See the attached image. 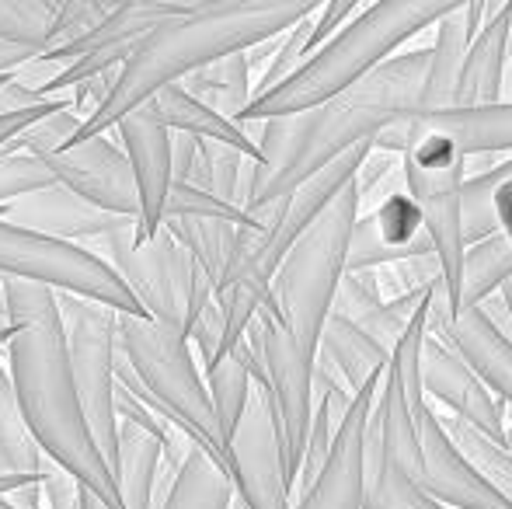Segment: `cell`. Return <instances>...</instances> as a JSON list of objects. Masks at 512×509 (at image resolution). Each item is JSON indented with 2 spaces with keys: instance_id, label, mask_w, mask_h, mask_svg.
<instances>
[{
  "instance_id": "obj_9",
  "label": "cell",
  "mask_w": 512,
  "mask_h": 509,
  "mask_svg": "<svg viewBox=\"0 0 512 509\" xmlns=\"http://www.w3.org/2000/svg\"><path fill=\"white\" fill-rule=\"evenodd\" d=\"M0 279L42 286L56 297L91 300L115 314H143L119 272L91 248L25 231L7 220H0Z\"/></svg>"
},
{
  "instance_id": "obj_43",
  "label": "cell",
  "mask_w": 512,
  "mask_h": 509,
  "mask_svg": "<svg viewBox=\"0 0 512 509\" xmlns=\"http://www.w3.org/2000/svg\"><path fill=\"white\" fill-rule=\"evenodd\" d=\"M63 102H70V98H60V102H46V105H39V109L18 112V116H0V147H4V143H11L14 136L21 133V129H28L32 123H39L42 116H49V112H56Z\"/></svg>"
},
{
  "instance_id": "obj_16",
  "label": "cell",
  "mask_w": 512,
  "mask_h": 509,
  "mask_svg": "<svg viewBox=\"0 0 512 509\" xmlns=\"http://www.w3.org/2000/svg\"><path fill=\"white\" fill-rule=\"evenodd\" d=\"M384 384V377L363 384L352 394L335 436H331L328 457L321 464V475L300 499H310L317 509H363L366 496V422H370L373 401Z\"/></svg>"
},
{
  "instance_id": "obj_48",
  "label": "cell",
  "mask_w": 512,
  "mask_h": 509,
  "mask_svg": "<svg viewBox=\"0 0 512 509\" xmlns=\"http://www.w3.org/2000/svg\"><path fill=\"white\" fill-rule=\"evenodd\" d=\"M77 509H108V506L98 496H91L88 489H81V503H77Z\"/></svg>"
},
{
  "instance_id": "obj_18",
  "label": "cell",
  "mask_w": 512,
  "mask_h": 509,
  "mask_svg": "<svg viewBox=\"0 0 512 509\" xmlns=\"http://www.w3.org/2000/svg\"><path fill=\"white\" fill-rule=\"evenodd\" d=\"M411 258H436L422 231L418 206L405 192H391L370 213H359L345 248V272H377Z\"/></svg>"
},
{
  "instance_id": "obj_49",
  "label": "cell",
  "mask_w": 512,
  "mask_h": 509,
  "mask_svg": "<svg viewBox=\"0 0 512 509\" xmlns=\"http://www.w3.org/2000/svg\"><path fill=\"white\" fill-rule=\"evenodd\" d=\"M0 332H11V318H7V293H4V283H0Z\"/></svg>"
},
{
  "instance_id": "obj_58",
  "label": "cell",
  "mask_w": 512,
  "mask_h": 509,
  "mask_svg": "<svg viewBox=\"0 0 512 509\" xmlns=\"http://www.w3.org/2000/svg\"><path fill=\"white\" fill-rule=\"evenodd\" d=\"M0 283H4V279H0Z\"/></svg>"
},
{
  "instance_id": "obj_34",
  "label": "cell",
  "mask_w": 512,
  "mask_h": 509,
  "mask_svg": "<svg viewBox=\"0 0 512 509\" xmlns=\"http://www.w3.org/2000/svg\"><path fill=\"white\" fill-rule=\"evenodd\" d=\"M81 123H84V119L70 109V102H63L56 112L42 116L39 123L21 129L11 143H4V147H0V154H28V157H39V161H42V157H53V154H60L63 147H70V140L77 136Z\"/></svg>"
},
{
  "instance_id": "obj_47",
  "label": "cell",
  "mask_w": 512,
  "mask_h": 509,
  "mask_svg": "<svg viewBox=\"0 0 512 509\" xmlns=\"http://www.w3.org/2000/svg\"><path fill=\"white\" fill-rule=\"evenodd\" d=\"M28 482H39V478H25V475H0V499L11 496L14 489H21V485Z\"/></svg>"
},
{
  "instance_id": "obj_27",
  "label": "cell",
  "mask_w": 512,
  "mask_h": 509,
  "mask_svg": "<svg viewBox=\"0 0 512 509\" xmlns=\"http://www.w3.org/2000/svg\"><path fill=\"white\" fill-rule=\"evenodd\" d=\"M182 91L196 98L199 105H206L209 112H216V116L237 123V119L244 116V109L251 105L248 56L230 53V56H223V60L206 63L203 70H196V74L185 77Z\"/></svg>"
},
{
  "instance_id": "obj_4",
  "label": "cell",
  "mask_w": 512,
  "mask_h": 509,
  "mask_svg": "<svg viewBox=\"0 0 512 509\" xmlns=\"http://www.w3.org/2000/svg\"><path fill=\"white\" fill-rule=\"evenodd\" d=\"M450 4H418V0H398V4H370L345 21L324 46L265 95H255L237 126L269 123V119L304 116L317 105L331 102L345 88L359 84L366 74L391 60L394 49H401L418 32L436 25Z\"/></svg>"
},
{
  "instance_id": "obj_21",
  "label": "cell",
  "mask_w": 512,
  "mask_h": 509,
  "mask_svg": "<svg viewBox=\"0 0 512 509\" xmlns=\"http://www.w3.org/2000/svg\"><path fill=\"white\" fill-rule=\"evenodd\" d=\"M415 126L439 133L471 161L488 154H512V105H474V109H446L432 116H405Z\"/></svg>"
},
{
  "instance_id": "obj_56",
  "label": "cell",
  "mask_w": 512,
  "mask_h": 509,
  "mask_svg": "<svg viewBox=\"0 0 512 509\" xmlns=\"http://www.w3.org/2000/svg\"><path fill=\"white\" fill-rule=\"evenodd\" d=\"M4 213H7V210H0V220H4Z\"/></svg>"
},
{
  "instance_id": "obj_13",
  "label": "cell",
  "mask_w": 512,
  "mask_h": 509,
  "mask_svg": "<svg viewBox=\"0 0 512 509\" xmlns=\"http://www.w3.org/2000/svg\"><path fill=\"white\" fill-rule=\"evenodd\" d=\"M418 381H422L425 401L443 405L446 415L460 419L474 433L506 450V405L478 381V374L453 349H446L429 335L418 353Z\"/></svg>"
},
{
  "instance_id": "obj_51",
  "label": "cell",
  "mask_w": 512,
  "mask_h": 509,
  "mask_svg": "<svg viewBox=\"0 0 512 509\" xmlns=\"http://www.w3.org/2000/svg\"><path fill=\"white\" fill-rule=\"evenodd\" d=\"M506 454H512V419H506Z\"/></svg>"
},
{
  "instance_id": "obj_32",
  "label": "cell",
  "mask_w": 512,
  "mask_h": 509,
  "mask_svg": "<svg viewBox=\"0 0 512 509\" xmlns=\"http://www.w3.org/2000/svg\"><path fill=\"white\" fill-rule=\"evenodd\" d=\"M42 468H46V457L28 436L18 398H14L11 374L0 360V475L42 478Z\"/></svg>"
},
{
  "instance_id": "obj_53",
  "label": "cell",
  "mask_w": 512,
  "mask_h": 509,
  "mask_svg": "<svg viewBox=\"0 0 512 509\" xmlns=\"http://www.w3.org/2000/svg\"><path fill=\"white\" fill-rule=\"evenodd\" d=\"M7 335L11 332H0V353H4V346H7Z\"/></svg>"
},
{
  "instance_id": "obj_33",
  "label": "cell",
  "mask_w": 512,
  "mask_h": 509,
  "mask_svg": "<svg viewBox=\"0 0 512 509\" xmlns=\"http://www.w3.org/2000/svg\"><path fill=\"white\" fill-rule=\"evenodd\" d=\"M436 419H439V426L446 429V436L453 440V447H457L460 454H464L467 461H471L474 468H478L481 475H485L488 482H492L495 489L512 503V454H506L502 447H495V443L485 440L481 433H474V429L464 426L460 419L439 412V408H436Z\"/></svg>"
},
{
  "instance_id": "obj_36",
  "label": "cell",
  "mask_w": 512,
  "mask_h": 509,
  "mask_svg": "<svg viewBox=\"0 0 512 509\" xmlns=\"http://www.w3.org/2000/svg\"><path fill=\"white\" fill-rule=\"evenodd\" d=\"M317 7H321V4H317ZM314 14H307L304 21H297L290 32L276 39V49H272L269 63H265V70L258 74V81L251 84V98L265 95V91H272L276 84H283L286 77H290L310 53H314V46H310V39H314Z\"/></svg>"
},
{
  "instance_id": "obj_12",
  "label": "cell",
  "mask_w": 512,
  "mask_h": 509,
  "mask_svg": "<svg viewBox=\"0 0 512 509\" xmlns=\"http://www.w3.org/2000/svg\"><path fill=\"white\" fill-rule=\"evenodd\" d=\"M42 164L49 168V175L56 178L60 189L74 192L77 199H84V203L108 213V217L133 220L136 224L140 199H136L133 171H129L126 154H122L112 133L84 143H70L60 154L42 157Z\"/></svg>"
},
{
  "instance_id": "obj_28",
  "label": "cell",
  "mask_w": 512,
  "mask_h": 509,
  "mask_svg": "<svg viewBox=\"0 0 512 509\" xmlns=\"http://www.w3.org/2000/svg\"><path fill=\"white\" fill-rule=\"evenodd\" d=\"M255 168L258 161L237 154V150L220 147V143H199L196 164H192V175L185 185H196V189L244 213L251 203V189H255Z\"/></svg>"
},
{
  "instance_id": "obj_14",
  "label": "cell",
  "mask_w": 512,
  "mask_h": 509,
  "mask_svg": "<svg viewBox=\"0 0 512 509\" xmlns=\"http://www.w3.org/2000/svg\"><path fill=\"white\" fill-rule=\"evenodd\" d=\"M418 450H422V492L446 509H512V503L453 447L436 419V405L425 401L415 415Z\"/></svg>"
},
{
  "instance_id": "obj_29",
  "label": "cell",
  "mask_w": 512,
  "mask_h": 509,
  "mask_svg": "<svg viewBox=\"0 0 512 509\" xmlns=\"http://www.w3.org/2000/svg\"><path fill=\"white\" fill-rule=\"evenodd\" d=\"M512 279V245L502 234L485 238L464 252V269H460V290L453 304V318L467 311H478L485 300H492Z\"/></svg>"
},
{
  "instance_id": "obj_50",
  "label": "cell",
  "mask_w": 512,
  "mask_h": 509,
  "mask_svg": "<svg viewBox=\"0 0 512 509\" xmlns=\"http://www.w3.org/2000/svg\"><path fill=\"white\" fill-rule=\"evenodd\" d=\"M499 297H502V304H506V314H509V325H512V279L506 286L499 290Z\"/></svg>"
},
{
  "instance_id": "obj_42",
  "label": "cell",
  "mask_w": 512,
  "mask_h": 509,
  "mask_svg": "<svg viewBox=\"0 0 512 509\" xmlns=\"http://www.w3.org/2000/svg\"><path fill=\"white\" fill-rule=\"evenodd\" d=\"M196 150H199V140L182 136V133H171V182L175 185L189 182L192 164H196Z\"/></svg>"
},
{
  "instance_id": "obj_46",
  "label": "cell",
  "mask_w": 512,
  "mask_h": 509,
  "mask_svg": "<svg viewBox=\"0 0 512 509\" xmlns=\"http://www.w3.org/2000/svg\"><path fill=\"white\" fill-rule=\"evenodd\" d=\"M4 499H7V506H11V509H46V503H42L39 482L21 485V489H14L11 496H4Z\"/></svg>"
},
{
  "instance_id": "obj_57",
  "label": "cell",
  "mask_w": 512,
  "mask_h": 509,
  "mask_svg": "<svg viewBox=\"0 0 512 509\" xmlns=\"http://www.w3.org/2000/svg\"><path fill=\"white\" fill-rule=\"evenodd\" d=\"M4 81H7V77H0V84H4Z\"/></svg>"
},
{
  "instance_id": "obj_6",
  "label": "cell",
  "mask_w": 512,
  "mask_h": 509,
  "mask_svg": "<svg viewBox=\"0 0 512 509\" xmlns=\"http://www.w3.org/2000/svg\"><path fill=\"white\" fill-rule=\"evenodd\" d=\"M373 150L401 157V178H405V196L418 206L422 231L432 245L443 276L446 307L457 304L460 269H464V182H467V157L453 147L446 136L429 133L411 119H398L373 136Z\"/></svg>"
},
{
  "instance_id": "obj_44",
  "label": "cell",
  "mask_w": 512,
  "mask_h": 509,
  "mask_svg": "<svg viewBox=\"0 0 512 509\" xmlns=\"http://www.w3.org/2000/svg\"><path fill=\"white\" fill-rule=\"evenodd\" d=\"M492 217H495V231L512 245V178L502 182L492 196Z\"/></svg>"
},
{
  "instance_id": "obj_54",
  "label": "cell",
  "mask_w": 512,
  "mask_h": 509,
  "mask_svg": "<svg viewBox=\"0 0 512 509\" xmlns=\"http://www.w3.org/2000/svg\"><path fill=\"white\" fill-rule=\"evenodd\" d=\"M0 509H11V506H7V499H0Z\"/></svg>"
},
{
  "instance_id": "obj_45",
  "label": "cell",
  "mask_w": 512,
  "mask_h": 509,
  "mask_svg": "<svg viewBox=\"0 0 512 509\" xmlns=\"http://www.w3.org/2000/svg\"><path fill=\"white\" fill-rule=\"evenodd\" d=\"M35 56H39V49H32V46H11V42H0V77H11V74H18V70H25Z\"/></svg>"
},
{
  "instance_id": "obj_52",
  "label": "cell",
  "mask_w": 512,
  "mask_h": 509,
  "mask_svg": "<svg viewBox=\"0 0 512 509\" xmlns=\"http://www.w3.org/2000/svg\"><path fill=\"white\" fill-rule=\"evenodd\" d=\"M293 509H317V506L310 503V499H297V506H293Z\"/></svg>"
},
{
  "instance_id": "obj_17",
  "label": "cell",
  "mask_w": 512,
  "mask_h": 509,
  "mask_svg": "<svg viewBox=\"0 0 512 509\" xmlns=\"http://www.w3.org/2000/svg\"><path fill=\"white\" fill-rule=\"evenodd\" d=\"M112 136H119L115 143L126 154L136 199H140V217L133 224V234L136 241H147L164 224V199L171 189V133L157 123L150 105H140L115 123Z\"/></svg>"
},
{
  "instance_id": "obj_25",
  "label": "cell",
  "mask_w": 512,
  "mask_h": 509,
  "mask_svg": "<svg viewBox=\"0 0 512 509\" xmlns=\"http://www.w3.org/2000/svg\"><path fill=\"white\" fill-rule=\"evenodd\" d=\"M157 489H161L157 509H230V503H234L230 478L199 447H192L185 454L182 468L175 475L168 468H161Z\"/></svg>"
},
{
  "instance_id": "obj_24",
  "label": "cell",
  "mask_w": 512,
  "mask_h": 509,
  "mask_svg": "<svg viewBox=\"0 0 512 509\" xmlns=\"http://www.w3.org/2000/svg\"><path fill=\"white\" fill-rule=\"evenodd\" d=\"M317 356H324V360L331 363V370L342 377L352 394L363 384L384 377L387 363H391V353H387L380 342H373L363 328L338 318V314H328V321H324Z\"/></svg>"
},
{
  "instance_id": "obj_19",
  "label": "cell",
  "mask_w": 512,
  "mask_h": 509,
  "mask_svg": "<svg viewBox=\"0 0 512 509\" xmlns=\"http://www.w3.org/2000/svg\"><path fill=\"white\" fill-rule=\"evenodd\" d=\"M502 11V4H488V0H474V4H450V11L436 21V42L429 46V67H425L422 98H418L415 116H432V112L453 109V95H457L460 67L471 39L485 21H492Z\"/></svg>"
},
{
  "instance_id": "obj_10",
  "label": "cell",
  "mask_w": 512,
  "mask_h": 509,
  "mask_svg": "<svg viewBox=\"0 0 512 509\" xmlns=\"http://www.w3.org/2000/svg\"><path fill=\"white\" fill-rule=\"evenodd\" d=\"M74 391L84 422L115 475L119 422H115V311L77 297H56Z\"/></svg>"
},
{
  "instance_id": "obj_1",
  "label": "cell",
  "mask_w": 512,
  "mask_h": 509,
  "mask_svg": "<svg viewBox=\"0 0 512 509\" xmlns=\"http://www.w3.org/2000/svg\"><path fill=\"white\" fill-rule=\"evenodd\" d=\"M4 293L11 335L0 356L11 374L28 436L42 450V457L67 471L81 489L98 496L108 509H122L115 475L77 401L56 293L18 279H4Z\"/></svg>"
},
{
  "instance_id": "obj_30",
  "label": "cell",
  "mask_w": 512,
  "mask_h": 509,
  "mask_svg": "<svg viewBox=\"0 0 512 509\" xmlns=\"http://www.w3.org/2000/svg\"><path fill=\"white\" fill-rule=\"evenodd\" d=\"M164 231L189 252L192 262L203 269V276L216 290L227 279L230 265H234L237 252V224H223V220H164Z\"/></svg>"
},
{
  "instance_id": "obj_39",
  "label": "cell",
  "mask_w": 512,
  "mask_h": 509,
  "mask_svg": "<svg viewBox=\"0 0 512 509\" xmlns=\"http://www.w3.org/2000/svg\"><path fill=\"white\" fill-rule=\"evenodd\" d=\"M108 11H112V4H95V0H56V14H53L46 49H60V46L77 42L81 35H88Z\"/></svg>"
},
{
  "instance_id": "obj_3",
  "label": "cell",
  "mask_w": 512,
  "mask_h": 509,
  "mask_svg": "<svg viewBox=\"0 0 512 509\" xmlns=\"http://www.w3.org/2000/svg\"><path fill=\"white\" fill-rule=\"evenodd\" d=\"M314 11L317 4H248V0L189 4L182 14L154 25L129 49L105 105L88 123H81L70 143L112 133L122 116L147 105L157 91L182 84L185 77L203 70L213 60H223L230 53H248L262 42L279 39Z\"/></svg>"
},
{
  "instance_id": "obj_5",
  "label": "cell",
  "mask_w": 512,
  "mask_h": 509,
  "mask_svg": "<svg viewBox=\"0 0 512 509\" xmlns=\"http://www.w3.org/2000/svg\"><path fill=\"white\" fill-rule=\"evenodd\" d=\"M436 290V286H432ZM425 307L415 311L405 335L394 346L384 384L373 401L366 422V496L363 509H432L422 492V450L415 433V408L408 405V387L422 391L418 381V353L425 342Z\"/></svg>"
},
{
  "instance_id": "obj_38",
  "label": "cell",
  "mask_w": 512,
  "mask_h": 509,
  "mask_svg": "<svg viewBox=\"0 0 512 509\" xmlns=\"http://www.w3.org/2000/svg\"><path fill=\"white\" fill-rule=\"evenodd\" d=\"M56 178L49 175V168L39 157L28 154H0V210H7L11 203L35 192L53 189Z\"/></svg>"
},
{
  "instance_id": "obj_7",
  "label": "cell",
  "mask_w": 512,
  "mask_h": 509,
  "mask_svg": "<svg viewBox=\"0 0 512 509\" xmlns=\"http://www.w3.org/2000/svg\"><path fill=\"white\" fill-rule=\"evenodd\" d=\"M115 349L147 391L150 405L227 475V447L182 328L161 325L147 314H115Z\"/></svg>"
},
{
  "instance_id": "obj_23",
  "label": "cell",
  "mask_w": 512,
  "mask_h": 509,
  "mask_svg": "<svg viewBox=\"0 0 512 509\" xmlns=\"http://www.w3.org/2000/svg\"><path fill=\"white\" fill-rule=\"evenodd\" d=\"M147 105L157 116V123L168 129V133L192 136V140H199V143H220V147H230V150H237V154L258 161L255 140H251L237 123L216 116V112H209L206 105H199L192 95H185L182 84H171V88L157 91Z\"/></svg>"
},
{
  "instance_id": "obj_55",
  "label": "cell",
  "mask_w": 512,
  "mask_h": 509,
  "mask_svg": "<svg viewBox=\"0 0 512 509\" xmlns=\"http://www.w3.org/2000/svg\"><path fill=\"white\" fill-rule=\"evenodd\" d=\"M432 509H446V506H439V503H432Z\"/></svg>"
},
{
  "instance_id": "obj_8",
  "label": "cell",
  "mask_w": 512,
  "mask_h": 509,
  "mask_svg": "<svg viewBox=\"0 0 512 509\" xmlns=\"http://www.w3.org/2000/svg\"><path fill=\"white\" fill-rule=\"evenodd\" d=\"M84 248H91L102 262L112 265L126 283V290L136 297L140 311L161 325L185 332L216 300L203 269L164 227L154 238L136 241L133 220H126L119 231L105 234Z\"/></svg>"
},
{
  "instance_id": "obj_35",
  "label": "cell",
  "mask_w": 512,
  "mask_h": 509,
  "mask_svg": "<svg viewBox=\"0 0 512 509\" xmlns=\"http://www.w3.org/2000/svg\"><path fill=\"white\" fill-rule=\"evenodd\" d=\"M56 0H0V42L46 53Z\"/></svg>"
},
{
  "instance_id": "obj_15",
  "label": "cell",
  "mask_w": 512,
  "mask_h": 509,
  "mask_svg": "<svg viewBox=\"0 0 512 509\" xmlns=\"http://www.w3.org/2000/svg\"><path fill=\"white\" fill-rule=\"evenodd\" d=\"M425 335L443 342L446 349H453L502 405H512V339L506 332H499L481 311L450 318L443 283L429 293Z\"/></svg>"
},
{
  "instance_id": "obj_22",
  "label": "cell",
  "mask_w": 512,
  "mask_h": 509,
  "mask_svg": "<svg viewBox=\"0 0 512 509\" xmlns=\"http://www.w3.org/2000/svg\"><path fill=\"white\" fill-rule=\"evenodd\" d=\"M506 21L509 4L492 21L478 28L471 39L460 67L457 95H453V109H474V105H499L502 88H506Z\"/></svg>"
},
{
  "instance_id": "obj_2",
  "label": "cell",
  "mask_w": 512,
  "mask_h": 509,
  "mask_svg": "<svg viewBox=\"0 0 512 509\" xmlns=\"http://www.w3.org/2000/svg\"><path fill=\"white\" fill-rule=\"evenodd\" d=\"M425 67H429V46L408 49L304 116L241 126L258 147L255 189H251L248 210L279 203L310 175L349 154L352 147L373 143L380 129L415 116Z\"/></svg>"
},
{
  "instance_id": "obj_40",
  "label": "cell",
  "mask_w": 512,
  "mask_h": 509,
  "mask_svg": "<svg viewBox=\"0 0 512 509\" xmlns=\"http://www.w3.org/2000/svg\"><path fill=\"white\" fill-rule=\"evenodd\" d=\"M39 489H42L46 509H77V503H81V485H77L67 471L49 461H46V468H42Z\"/></svg>"
},
{
  "instance_id": "obj_26",
  "label": "cell",
  "mask_w": 512,
  "mask_h": 509,
  "mask_svg": "<svg viewBox=\"0 0 512 509\" xmlns=\"http://www.w3.org/2000/svg\"><path fill=\"white\" fill-rule=\"evenodd\" d=\"M157 475H161V443L154 436L119 422L115 489H119L122 509H154Z\"/></svg>"
},
{
  "instance_id": "obj_31",
  "label": "cell",
  "mask_w": 512,
  "mask_h": 509,
  "mask_svg": "<svg viewBox=\"0 0 512 509\" xmlns=\"http://www.w3.org/2000/svg\"><path fill=\"white\" fill-rule=\"evenodd\" d=\"M251 387L255 384H251L244 342H237L223 360H216L213 367H206V394H209V405H213L216 426H220L223 447L230 443V436H234L244 408H248Z\"/></svg>"
},
{
  "instance_id": "obj_37",
  "label": "cell",
  "mask_w": 512,
  "mask_h": 509,
  "mask_svg": "<svg viewBox=\"0 0 512 509\" xmlns=\"http://www.w3.org/2000/svg\"><path fill=\"white\" fill-rule=\"evenodd\" d=\"M164 220H223V224H237V227L248 224V217L237 206L209 196V192L196 189V185H175V182H171L168 199H164Z\"/></svg>"
},
{
  "instance_id": "obj_41",
  "label": "cell",
  "mask_w": 512,
  "mask_h": 509,
  "mask_svg": "<svg viewBox=\"0 0 512 509\" xmlns=\"http://www.w3.org/2000/svg\"><path fill=\"white\" fill-rule=\"evenodd\" d=\"M39 105H46V98L39 91L25 88V84H18L14 77H7L0 84V116H18V112L39 109Z\"/></svg>"
},
{
  "instance_id": "obj_20",
  "label": "cell",
  "mask_w": 512,
  "mask_h": 509,
  "mask_svg": "<svg viewBox=\"0 0 512 509\" xmlns=\"http://www.w3.org/2000/svg\"><path fill=\"white\" fill-rule=\"evenodd\" d=\"M4 220L14 227H25V231L46 234V238L70 241V245H91V241L105 238V234L119 231L126 224V220L108 217V213L88 206L84 199H77L74 192L60 189V185L11 203Z\"/></svg>"
},
{
  "instance_id": "obj_11",
  "label": "cell",
  "mask_w": 512,
  "mask_h": 509,
  "mask_svg": "<svg viewBox=\"0 0 512 509\" xmlns=\"http://www.w3.org/2000/svg\"><path fill=\"white\" fill-rule=\"evenodd\" d=\"M227 478L244 509H293V482L286 475L269 401L251 387L248 408L227 443Z\"/></svg>"
}]
</instances>
